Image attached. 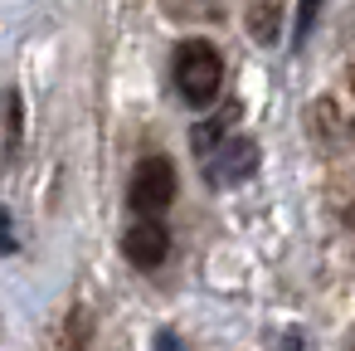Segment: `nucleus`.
<instances>
[{
    "instance_id": "11",
    "label": "nucleus",
    "mask_w": 355,
    "mask_h": 351,
    "mask_svg": "<svg viewBox=\"0 0 355 351\" xmlns=\"http://www.w3.org/2000/svg\"><path fill=\"white\" fill-rule=\"evenodd\" d=\"M350 351H355V346H350Z\"/></svg>"
},
{
    "instance_id": "1",
    "label": "nucleus",
    "mask_w": 355,
    "mask_h": 351,
    "mask_svg": "<svg viewBox=\"0 0 355 351\" xmlns=\"http://www.w3.org/2000/svg\"><path fill=\"white\" fill-rule=\"evenodd\" d=\"M219 79H224V59H219V49H214V44L190 40V44H180V49H175V88H180V98H185L190 108L214 103Z\"/></svg>"
},
{
    "instance_id": "10",
    "label": "nucleus",
    "mask_w": 355,
    "mask_h": 351,
    "mask_svg": "<svg viewBox=\"0 0 355 351\" xmlns=\"http://www.w3.org/2000/svg\"><path fill=\"white\" fill-rule=\"evenodd\" d=\"M350 93H355V69H350Z\"/></svg>"
},
{
    "instance_id": "7",
    "label": "nucleus",
    "mask_w": 355,
    "mask_h": 351,
    "mask_svg": "<svg viewBox=\"0 0 355 351\" xmlns=\"http://www.w3.org/2000/svg\"><path fill=\"white\" fill-rule=\"evenodd\" d=\"M20 132H25V103H20V93L10 88L6 93V156L15 161V152H20Z\"/></svg>"
},
{
    "instance_id": "3",
    "label": "nucleus",
    "mask_w": 355,
    "mask_h": 351,
    "mask_svg": "<svg viewBox=\"0 0 355 351\" xmlns=\"http://www.w3.org/2000/svg\"><path fill=\"white\" fill-rule=\"evenodd\" d=\"M122 254H127L137 268H156V263H166V254H171V234H166V225H161L156 215H141V220L122 234Z\"/></svg>"
},
{
    "instance_id": "4",
    "label": "nucleus",
    "mask_w": 355,
    "mask_h": 351,
    "mask_svg": "<svg viewBox=\"0 0 355 351\" xmlns=\"http://www.w3.org/2000/svg\"><path fill=\"white\" fill-rule=\"evenodd\" d=\"M253 166H258V147H253L248 137H239V142H224V147L209 156V176H214L219 186H234V181L253 176Z\"/></svg>"
},
{
    "instance_id": "8",
    "label": "nucleus",
    "mask_w": 355,
    "mask_h": 351,
    "mask_svg": "<svg viewBox=\"0 0 355 351\" xmlns=\"http://www.w3.org/2000/svg\"><path fill=\"white\" fill-rule=\"evenodd\" d=\"M316 15H321V0H297V44H306V35L316 30Z\"/></svg>"
},
{
    "instance_id": "2",
    "label": "nucleus",
    "mask_w": 355,
    "mask_h": 351,
    "mask_svg": "<svg viewBox=\"0 0 355 351\" xmlns=\"http://www.w3.org/2000/svg\"><path fill=\"white\" fill-rule=\"evenodd\" d=\"M127 200H132L137 215H161L175 200V171H171V161L161 152H151V156L137 161L132 186H127Z\"/></svg>"
},
{
    "instance_id": "6",
    "label": "nucleus",
    "mask_w": 355,
    "mask_h": 351,
    "mask_svg": "<svg viewBox=\"0 0 355 351\" xmlns=\"http://www.w3.org/2000/svg\"><path fill=\"white\" fill-rule=\"evenodd\" d=\"M229 122H234V108H224V113L209 117V122H200V127L190 132V147H195L200 156H214V152H219V137H229Z\"/></svg>"
},
{
    "instance_id": "5",
    "label": "nucleus",
    "mask_w": 355,
    "mask_h": 351,
    "mask_svg": "<svg viewBox=\"0 0 355 351\" xmlns=\"http://www.w3.org/2000/svg\"><path fill=\"white\" fill-rule=\"evenodd\" d=\"M248 30L258 44H277V30H282V10H277V0H253V10H248Z\"/></svg>"
},
{
    "instance_id": "9",
    "label": "nucleus",
    "mask_w": 355,
    "mask_h": 351,
    "mask_svg": "<svg viewBox=\"0 0 355 351\" xmlns=\"http://www.w3.org/2000/svg\"><path fill=\"white\" fill-rule=\"evenodd\" d=\"M156 351H185V346H180L175 332H161V336H156Z\"/></svg>"
}]
</instances>
